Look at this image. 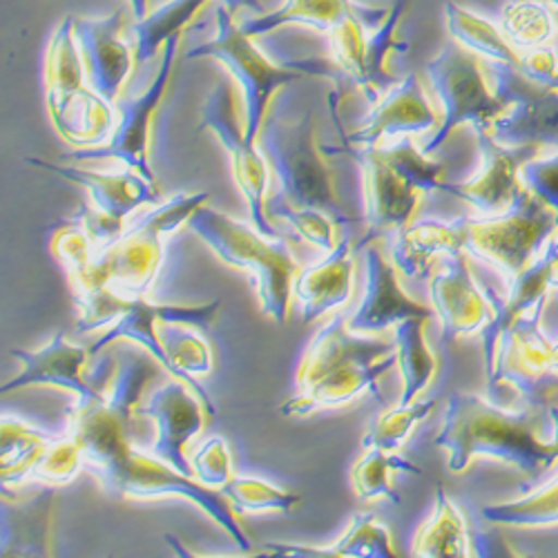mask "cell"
I'll return each mask as SVG.
<instances>
[{"label": "cell", "mask_w": 558, "mask_h": 558, "mask_svg": "<svg viewBox=\"0 0 558 558\" xmlns=\"http://www.w3.org/2000/svg\"><path fill=\"white\" fill-rule=\"evenodd\" d=\"M85 468V456L81 445L72 438H57L48 451H45L34 470L29 474V481H40L45 485H68L78 476V472Z\"/></svg>", "instance_id": "cell-45"}, {"label": "cell", "mask_w": 558, "mask_h": 558, "mask_svg": "<svg viewBox=\"0 0 558 558\" xmlns=\"http://www.w3.org/2000/svg\"><path fill=\"white\" fill-rule=\"evenodd\" d=\"M74 19L65 16L50 38L43 72L45 101L63 142L76 148H95L112 136L117 108L87 83Z\"/></svg>", "instance_id": "cell-7"}, {"label": "cell", "mask_w": 558, "mask_h": 558, "mask_svg": "<svg viewBox=\"0 0 558 558\" xmlns=\"http://www.w3.org/2000/svg\"><path fill=\"white\" fill-rule=\"evenodd\" d=\"M549 289H558V235H554L547 242L545 251L536 257L534 264H530L519 277L511 279L509 293L505 298L483 284V291L492 304V319L481 331L487 376L494 368L500 338L514 327L521 317L530 315L538 306H545Z\"/></svg>", "instance_id": "cell-19"}, {"label": "cell", "mask_w": 558, "mask_h": 558, "mask_svg": "<svg viewBox=\"0 0 558 558\" xmlns=\"http://www.w3.org/2000/svg\"><path fill=\"white\" fill-rule=\"evenodd\" d=\"M393 366H398L396 353L374 364L342 366L333 371V374L317 380L315 385L300 389L287 404L279 407V413L291 415V417H304L322 409L344 407L351 400L360 398L362 393H374L378 400H383L378 385H380V378Z\"/></svg>", "instance_id": "cell-29"}, {"label": "cell", "mask_w": 558, "mask_h": 558, "mask_svg": "<svg viewBox=\"0 0 558 558\" xmlns=\"http://www.w3.org/2000/svg\"><path fill=\"white\" fill-rule=\"evenodd\" d=\"M445 19H447V29L453 36L458 45H462L464 50H470L476 54L481 61H492V63H505V65H517L521 61V52L511 45L500 25L492 23L489 19L464 10L458 3H445Z\"/></svg>", "instance_id": "cell-37"}, {"label": "cell", "mask_w": 558, "mask_h": 558, "mask_svg": "<svg viewBox=\"0 0 558 558\" xmlns=\"http://www.w3.org/2000/svg\"><path fill=\"white\" fill-rule=\"evenodd\" d=\"M235 511L244 514H262V511H277V514H291L302 502V496L279 489L262 478L232 476L219 489Z\"/></svg>", "instance_id": "cell-42"}, {"label": "cell", "mask_w": 558, "mask_h": 558, "mask_svg": "<svg viewBox=\"0 0 558 558\" xmlns=\"http://www.w3.org/2000/svg\"><path fill=\"white\" fill-rule=\"evenodd\" d=\"M396 353V342L362 338L344 324V317H333L308 344L300 368H298V389H306L322 380L333 371L349 364H374Z\"/></svg>", "instance_id": "cell-26"}, {"label": "cell", "mask_w": 558, "mask_h": 558, "mask_svg": "<svg viewBox=\"0 0 558 558\" xmlns=\"http://www.w3.org/2000/svg\"><path fill=\"white\" fill-rule=\"evenodd\" d=\"M179 50V36L170 38L161 52L159 70L153 78V83L146 87V92L134 99H119L117 101V125L112 136L106 144L95 148H78L72 153H65L63 161H104V159H117L125 163L128 168L142 172L148 181L157 183L153 166H150V132H153V119L163 101V95L168 89L172 68L177 61Z\"/></svg>", "instance_id": "cell-17"}, {"label": "cell", "mask_w": 558, "mask_h": 558, "mask_svg": "<svg viewBox=\"0 0 558 558\" xmlns=\"http://www.w3.org/2000/svg\"><path fill=\"white\" fill-rule=\"evenodd\" d=\"M221 3L228 8V12H230L232 16H235L240 10H248V12L255 14V16L266 14L262 0H221Z\"/></svg>", "instance_id": "cell-49"}, {"label": "cell", "mask_w": 558, "mask_h": 558, "mask_svg": "<svg viewBox=\"0 0 558 558\" xmlns=\"http://www.w3.org/2000/svg\"><path fill=\"white\" fill-rule=\"evenodd\" d=\"M366 451L360 456V460L353 464L351 470V483L353 492L362 500H376L387 498L393 505H400L402 498L391 485V476L398 472L415 474L421 476L423 470L417 464L404 460L396 451L383 449V447H364Z\"/></svg>", "instance_id": "cell-39"}, {"label": "cell", "mask_w": 558, "mask_h": 558, "mask_svg": "<svg viewBox=\"0 0 558 558\" xmlns=\"http://www.w3.org/2000/svg\"><path fill=\"white\" fill-rule=\"evenodd\" d=\"M481 168L468 181L447 183L442 193L472 204L483 217L500 215L521 193V168L538 157V146H505L489 130H476Z\"/></svg>", "instance_id": "cell-18"}, {"label": "cell", "mask_w": 558, "mask_h": 558, "mask_svg": "<svg viewBox=\"0 0 558 558\" xmlns=\"http://www.w3.org/2000/svg\"><path fill=\"white\" fill-rule=\"evenodd\" d=\"M353 8L355 0H284L282 8L242 23L248 36H266L284 25H306L329 34Z\"/></svg>", "instance_id": "cell-38"}, {"label": "cell", "mask_w": 558, "mask_h": 558, "mask_svg": "<svg viewBox=\"0 0 558 558\" xmlns=\"http://www.w3.org/2000/svg\"><path fill=\"white\" fill-rule=\"evenodd\" d=\"M138 415L157 423V438L150 453L172 464L177 472L193 476V468L185 460L183 449L204 432L210 417L195 389L174 378L148 398V402L138 409Z\"/></svg>", "instance_id": "cell-20"}, {"label": "cell", "mask_w": 558, "mask_h": 558, "mask_svg": "<svg viewBox=\"0 0 558 558\" xmlns=\"http://www.w3.org/2000/svg\"><path fill=\"white\" fill-rule=\"evenodd\" d=\"M208 0H168L155 12H148L146 19L136 21L130 27V43L134 48L136 68H144L155 61L166 43L189 27L195 16L206 8Z\"/></svg>", "instance_id": "cell-34"}, {"label": "cell", "mask_w": 558, "mask_h": 558, "mask_svg": "<svg viewBox=\"0 0 558 558\" xmlns=\"http://www.w3.org/2000/svg\"><path fill=\"white\" fill-rule=\"evenodd\" d=\"M543 3H549V5H556V3H558V0H543Z\"/></svg>", "instance_id": "cell-53"}, {"label": "cell", "mask_w": 558, "mask_h": 558, "mask_svg": "<svg viewBox=\"0 0 558 558\" xmlns=\"http://www.w3.org/2000/svg\"><path fill=\"white\" fill-rule=\"evenodd\" d=\"M0 556H52L54 525V485L40 487L36 494L19 496L0 487Z\"/></svg>", "instance_id": "cell-25"}, {"label": "cell", "mask_w": 558, "mask_h": 558, "mask_svg": "<svg viewBox=\"0 0 558 558\" xmlns=\"http://www.w3.org/2000/svg\"><path fill=\"white\" fill-rule=\"evenodd\" d=\"M481 517L492 525H511V527L558 525V476L517 500L483 507Z\"/></svg>", "instance_id": "cell-40"}, {"label": "cell", "mask_w": 558, "mask_h": 558, "mask_svg": "<svg viewBox=\"0 0 558 558\" xmlns=\"http://www.w3.org/2000/svg\"><path fill=\"white\" fill-rule=\"evenodd\" d=\"M193 476L210 487V489H221L230 478H232V456H230V445L223 436H213L208 438L193 456Z\"/></svg>", "instance_id": "cell-46"}, {"label": "cell", "mask_w": 558, "mask_h": 558, "mask_svg": "<svg viewBox=\"0 0 558 558\" xmlns=\"http://www.w3.org/2000/svg\"><path fill=\"white\" fill-rule=\"evenodd\" d=\"M208 199V193H179L123 228L108 246L92 248L89 259L68 275L72 291L110 287L125 295H146L161 268L166 238L181 223H189Z\"/></svg>", "instance_id": "cell-4"}, {"label": "cell", "mask_w": 558, "mask_h": 558, "mask_svg": "<svg viewBox=\"0 0 558 558\" xmlns=\"http://www.w3.org/2000/svg\"><path fill=\"white\" fill-rule=\"evenodd\" d=\"M106 400L95 404L74 402L68 409L70 436L83 449L85 470L101 487L108 494L138 500L181 496L204 509L242 551H251L253 543L240 527L230 500L219 489L215 492L202 485L195 476L177 472L161 458L134 449L132 432L119 421Z\"/></svg>", "instance_id": "cell-1"}, {"label": "cell", "mask_w": 558, "mask_h": 558, "mask_svg": "<svg viewBox=\"0 0 558 558\" xmlns=\"http://www.w3.org/2000/svg\"><path fill=\"white\" fill-rule=\"evenodd\" d=\"M189 324H174V322H161L159 324V342L168 357V374L183 380L189 387L195 389V393L202 398L206 411L210 417H215L217 407L208 391L197 383V376H208L213 371V351L210 344L199 338L197 333L185 329Z\"/></svg>", "instance_id": "cell-33"}, {"label": "cell", "mask_w": 558, "mask_h": 558, "mask_svg": "<svg viewBox=\"0 0 558 558\" xmlns=\"http://www.w3.org/2000/svg\"><path fill=\"white\" fill-rule=\"evenodd\" d=\"M189 226L195 235L228 266L253 272L259 308L277 327L289 319L293 282L300 272L291 244L284 238H266L257 228L228 217L204 204Z\"/></svg>", "instance_id": "cell-6"}, {"label": "cell", "mask_w": 558, "mask_h": 558, "mask_svg": "<svg viewBox=\"0 0 558 558\" xmlns=\"http://www.w3.org/2000/svg\"><path fill=\"white\" fill-rule=\"evenodd\" d=\"M74 304L78 308V333L108 329L89 347L92 355H99L106 347L125 338L138 347H144L166 371L170 368V364L159 342V324L174 322L189 324V327L197 329H208L221 306L219 300L208 304H153L144 300V295H125L110 287L74 291Z\"/></svg>", "instance_id": "cell-8"}, {"label": "cell", "mask_w": 558, "mask_h": 558, "mask_svg": "<svg viewBox=\"0 0 558 558\" xmlns=\"http://www.w3.org/2000/svg\"><path fill=\"white\" fill-rule=\"evenodd\" d=\"M429 295L434 313L440 319L442 342L449 344L458 338L481 333L492 319V304L478 284L468 253L447 255L442 268L432 277Z\"/></svg>", "instance_id": "cell-22"}, {"label": "cell", "mask_w": 558, "mask_h": 558, "mask_svg": "<svg viewBox=\"0 0 558 558\" xmlns=\"http://www.w3.org/2000/svg\"><path fill=\"white\" fill-rule=\"evenodd\" d=\"M425 72L442 108L440 125L423 146V153L429 157L447 142L456 128L470 123L474 132L492 130L494 121L507 110L487 83L483 61L456 40L445 45L427 63Z\"/></svg>", "instance_id": "cell-12"}, {"label": "cell", "mask_w": 558, "mask_h": 558, "mask_svg": "<svg viewBox=\"0 0 558 558\" xmlns=\"http://www.w3.org/2000/svg\"><path fill=\"white\" fill-rule=\"evenodd\" d=\"M521 183L545 206L558 213V150L547 159H530L521 168Z\"/></svg>", "instance_id": "cell-47"}, {"label": "cell", "mask_w": 558, "mask_h": 558, "mask_svg": "<svg viewBox=\"0 0 558 558\" xmlns=\"http://www.w3.org/2000/svg\"><path fill=\"white\" fill-rule=\"evenodd\" d=\"M185 59H215L238 81L244 95L246 136L253 144H257L268 104L277 87L306 76H327L338 83L344 78L336 63L324 59H306L293 63L270 61L253 43V36H248L242 25L235 23L223 3H219L215 10V36L199 43L197 48L185 54Z\"/></svg>", "instance_id": "cell-5"}, {"label": "cell", "mask_w": 558, "mask_h": 558, "mask_svg": "<svg viewBox=\"0 0 558 558\" xmlns=\"http://www.w3.org/2000/svg\"><path fill=\"white\" fill-rule=\"evenodd\" d=\"M324 155H347L362 168L364 177V248L368 242L404 228L421 204L423 193L442 191L445 163L417 150L409 136L383 146H324Z\"/></svg>", "instance_id": "cell-3"}, {"label": "cell", "mask_w": 558, "mask_h": 558, "mask_svg": "<svg viewBox=\"0 0 558 558\" xmlns=\"http://www.w3.org/2000/svg\"><path fill=\"white\" fill-rule=\"evenodd\" d=\"M498 25L519 52L547 45L558 29L551 5L543 0H509Z\"/></svg>", "instance_id": "cell-41"}, {"label": "cell", "mask_w": 558, "mask_h": 558, "mask_svg": "<svg viewBox=\"0 0 558 558\" xmlns=\"http://www.w3.org/2000/svg\"><path fill=\"white\" fill-rule=\"evenodd\" d=\"M355 251L357 246L344 238L329 253V257L298 272L293 293L302 306V322L308 324L349 302L355 275Z\"/></svg>", "instance_id": "cell-28"}, {"label": "cell", "mask_w": 558, "mask_h": 558, "mask_svg": "<svg viewBox=\"0 0 558 558\" xmlns=\"http://www.w3.org/2000/svg\"><path fill=\"white\" fill-rule=\"evenodd\" d=\"M549 409L502 404L474 393H453L434 447L447 453V470L460 474L476 458L502 460L530 476H538L558 460L554 425H543Z\"/></svg>", "instance_id": "cell-2"}, {"label": "cell", "mask_w": 558, "mask_h": 558, "mask_svg": "<svg viewBox=\"0 0 558 558\" xmlns=\"http://www.w3.org/2000/svg\"><path fill=\"white\" fill-rule=\"evenodd\" d=\"M257 144L277 177V195L270 204L322 210L340 226L349 221L336 195L333 172L317 148L311 114L298 121H287L279 112L268 114Z\"/></svg>", "instance_id": "cell-9"}, {"label": "cell", "mask_w": 558, "mask_h": 558, "mask_svg": "<svg viewBox=\"0 0 558 558\" xmlns=\"http://www.w3.org/2000/svg\"><path fill=\"white\" fill-rule=\"evenodd\" d=\"M19 364L21 374L3 385V393L21 391L27 387H59L76 396V404H95L108 398V383L117 362L106 357L97 368H92V351L70 342L61 331L40 349L10 353Z\"/></svg>", "instance_id": "cell-16"}, {"label": "cell", "mask_w": 558, "mask_h": 558, "mask_svg": "<svg viewBox=\"0 0 558 558\" xmlns=\"http://www.w3.org/2000/svg\"><path fill=\"white\" fill-rule=\"evenodd\" d=\"M549 417H551V425H554V440L558 445V404L549 407Z\"/></svg>", "instance_id": "cell-50"}, {"label": "cell", "mask_w": 558, "mask_h": 558, "mask_svg": "<svg viewBox=\"0 0 558 558\" xmlns=\"http://www.w3.org/2000/svg\"><path fill=\"white\" fill-rule=\"evenodd\" d=\"M436 404V400H413L409 404H398L385 411L383 415H378V421L371 425L362 445L398 451L409 440L413 429L434 413Z\"/></svg>", "instance_id": "cell-43"}, {"label": "cell", "mask_w": 558, "mask_h": 558, "mask_svg": "<svg viewBox=\"0 0 558 558\" xmlns=\"http://www.w3.org/2000/svg\"><path fill=\"white\" fill-rule=\"evenodd\" d=\"M464 240H468V217L413 221L396 232L391 262L404 277H427L438 255L464 253Z\"/></svg>", "instance_id": "cell-30"}, {"label": "cell", "mask_w": 558, "mask_h": 558, "mask_svg": "<svg viewBox=\"0 0 558 558\" xmlns=\"http://www.w3.org/2000/svg\"><path fill=\"white\" fill-rule=\"evenodd\" d=\"M266 213L270 219H282L289 223L300 238L311 242L313 246L331 253L340 242H338V221L313 208H289V206H279V204H266Z\"/></svg>", "instance_id": "cell-44"}, {"label": "cell", "mask_w": 558, "mask_h": 558, "mask_svg": "<svg viewBox=\"0 0 558 558\" xmlns=\"http://www.w3.org/2000/svg\"><path fill=\"white\" fill-rule=\"evenodd\" d=\"M438 125L440 117L432 108L421 78L417 74H409L374 104L353 132L342 134V144L383 146L400 136L434 132Z\"/></svg>", "instance_id": "cell-21"}, {"label": "cell", "mask_w": 558, "mask_h": 558, "mask_svg": "<svg viewBox=\"0 0 558 558\" xmlns=\"http://www.w3.org/2000/svg\"><path fill=\"white\" fill-rule=\"evenodd\" d=\"M494 95L507 110L492 134L505 146H558V89L527 78L517 65L483 61Z\"/></svg>", "instance_id": "cell-15"}, {"label": "cell", "mask_w": 558, "mask_h": 558, "mask_svg": "<svg viewBox=\"0 0 558 558\" xmlns=\"http://www.w3.org/2000/svg\"><path fill=\"white\" fill-rule=\"evenodd\" d=\"M519 70L534 83L558 89V57L549 45H538V48L523 50Z\"/></svg>", "instance_id": "cell-48"}, {"label": "cell", "mask_w": 558, "mask_h": 558, "mask_svg": "<svg viewBox=\"0 0 558 558\" xmlns=\"http://www.w3.org/2000/svg\"><path fill=\"white\" fill-rule=\"evenodd\" d=\"M411 554L417 558H464L474 554L468 521L458 505L445 494L442 485L436 487L429 521L413 536Z\"/></svg>", "instance_id": "cell-32"}, {"label": "cell", "mask_w": 558, "mask_h": 558, "mask_svg": "<svg viewBox=\"0 0 558 558\" xmlns=\"http://www.w3.org/2000/svg\"><path fill=\"white\" fill-rule=\"evenodd\" d=\"M123 12L104 19H74V36L85 63L87 83L117 106L121 89L136 65L132 43L121 36Z\"/></svg>", "instance_id": "cell-23"}, {"label": "cell", "mask_w": 558, "mask_h": 558, "mask_svg": "<svg viewBox=\"0 0 558 558\" xmlns=\"http://www.w3.org/2000/svg\"><path fill=\"white\" fill-rule=\"evenodd\" d=\"M427 317H409L396 327V360L402 376V393L398 404H409L434 383L438 357L425 340Z\"/></svg>", "instance_id": "cell-35"}, {"label": "cell", "mask_w": 558, "mask_h": 558, "mask_svg": "<svg viewBox=\"0 0 558 558\" xmlns=\"http://www.w3.org/2000/svg\"><path fill=\"white\" fill-rule=\"evenodd\" d=\"M366 262V289L360 308L349 322V329L355 333H380L396 329L409 317H432L434 311L421 302L411 300L398 279V268L389 264L378 246L364 248Z\"/></svg>", "instance_id": "cell-24"}, {"label": "cell", "mask_w": 558, "mask_h": 558, "mask_svg": "<svg viewBox=\"0 0 558 558\" xmlns=\"http://www.w3.org/2000/svg\"><path fill=\"white\" fill-rule=\"evenodd\" d=\"M551 10H554V19H556V27H558V3H556V5H551Z\"/></svg>", "instance_id": "cell-52"}, {"label": "cell", "mask_w": 558, "mask_h": 558, "mask_svg": "<svg viewBox=\"0 0 558 558\" xmlns=\"http://www.w3.org/2000/svg\"><path fill=\"white\" fill-rule=\"evenodd\" d=\"M25 161L34 168L52 172L70 183L81 185V189L89 193L92 204L117 221H125V217L132 215L138 206L159 202L157 183L148 181L142 172H136L132 168L121 172H97L76 166H59L34 157Z\"/></svg>", "instance_id": "cell-27"}, {"label": "cell", "mask_w": 558, "mask_h": 558, "mask_svg": "<svg viewBox=\"0 0 558 558\" xmlns=\"http://www.w3.org/2000/svg\"><path fill=\"white\" fill-rule=\"evenodd\" d=\"M558 235V213L534 197L525 185L505 213L470 219L464 253L494 266L509 282L519 277Z\"/></svg>", "instance_id": "cell-11"}, {"label": "cell", "mask_w": 558, "mask_h": 558, "mask_svg": "<svg viewBox=\"0 0 558 558\" xmlns=\"http://www.w3.org/2000/svg\"><path fill=\"white\" fill-rule=\"evenodd\" d=\"M0 434V487L16 489L29 481L34 464L57 438L16 415H3Z\"/></svg>", "instance_id": "cell-36"}, {"label": "cell", "mask_w": 558, "mask_h": 558, "mask_svg": "<svg viewBox=\"0 0 558 558\" xmlns=\"http://www.w3.org/2000/svg\"><path fill=\"white\" fill-rule=\"evenodd\" d=\"M259 554L295 558H391L396 556V549L387 523L374 514H357L342 538L331 547L268 543Z\"/></svg>", "instance_id": "cell-31"}, {"label": "cell", "mask_w": 558, "mask_h": 558, "mask_svg": "<svg viewBox=\"0 0 558 558\" xmlns=\"http://www.w3.org/2000/svg\"><path fill=\"white\" fill-rule=\"evenodd\" d=\"M543 306L521 317L498 342L487 398L498 402L502 391H514L525 407L558 404V371L551 364L554 344L543 331Z\"/></svg>", "instance_id": "cell-13"}, {"label": "cell", "mask_w": 558, "mask_h": 558, "mask_svg": "<svg viewBox=\"0 0 558 558\" xmlns=\"http://www.w3.org/2000/svg\"><path fill=\"white\" fill-rule=\"evenodd\" d=\"M407 5L409 0H396L391 10L357 3L329 32L336 65L362 89L368 104H378L398 83L387 70V59L409 50L407 43L398 40V25Z\"/></svg>", "instance_id": "cell-10"}, {"label": "cell", "mask_w": 558, "mask_h": 558, "mask_svg": "<svg viewBox=\"0 0 558 558\" xmlns=\"http://www.w3.org/2000/svg\"><path fill=\"white\" fill-rule=\"evenodd\" d=\"M197 130H210L223 150L230 157L232 163V177L240 185L244 199L251 208V219L259 232L266 238H282L270 226V217L266 213V189H268V170H266V157L257 150V144H253L246 136V125L240 114L235 89L230 87L228 81H219L217 87L210 92L204 108H202V121Z\"/></svg>", "instance_id": "cell-14"}, {"label": "cell", "mask_w": 558, "mask_h": 558, "mask_svg": "<svg viewBox=\"0 0 558 558\" xmlns=\"http://www.w3.org/2000/svg\"><path fill=\"white\" fill-rule=\"evenodd\" d=\"M551 364H554V371H558V342H554V349H551Z\"/></svg>", "instance_id": "cell-51"}]
</instances>
